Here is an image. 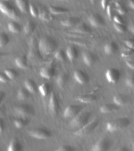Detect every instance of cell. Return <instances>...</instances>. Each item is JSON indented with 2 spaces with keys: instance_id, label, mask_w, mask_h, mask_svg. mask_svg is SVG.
<instances>
[{
  "instance_id": "obj_1",
  "label": "cell",
  "mask_w": 134,
  "mask_h": 151,
  "mask_svg": "<svg viewBox=\"0 0 134 151\" xmlns=\"http://www.w3.org/2000/svg\"><path fill=\"white\" fill-rule=\"evenodd\" d=\"M38 47L41 52L45 55H48L55 51L57 47V44L53 38L45 36L40 40Z\"/></svg>"
},
{
  "instance_id": "obj_2",
  "label": "cell",
  "mask_w": 134,
  "mask_h": 151,
  "mask_svg": "<svg viewBox=\"0 0 134 151\" xmlns=\"http://www.w3.org/2000/svg\"><path fill=\"white\" fill-rule=\"evenodd\" d=\"M91 113L90 111L87 110L81 111L77 116L71 119L70 122L69 126L72 129L78 130L86 124L89 122H90V119Z\"/></svg>"
},
{
  "instance_id": "obj_3",
  "label": "cell",
  "mask_w": 134,
  "mask_h": 151,
  "mask_svg": "<svg viewBox=\"0 0 134 151\" xmlns=\"http://www.w3.org/2000/svg\"><path fill=\"white\" fill-rule=\"evenodd\" d=\"M130 123V121L128 117H122L108 122L106 128L109 132H115L126 128Z\"/></svg>"
},
{
  "instance_id": "obj_4",
  "label": "cell",
  "mask_w": 134,
  "mask_h": 151,
  "mask_svg": "<svg viewBox=\"0 0 134 151\" xmlns=\"http://www.w3.org/2000/svg\"><path fill=\"white\" fill-rule=\"evenodd\" d=\"M99 124V120L97 119H94L91 121L89 122L86 124L81 128L76 130L74 134L77 136H84L90 134L93 132Z\"/></svg>"
},
{
  "instance_id": "obj_5",
  "label": "cell",
  "mask_w": 134,
  "mask_h": 151,
  "mask_svg": "<svg viewBox=\"0 0 134 151\" xmlns=\"http://www.w3.org/2000/svg\"><path fill=\"white\" fill-rule=\"evenodd\" d=\"M0 11L12 19H17L18 14L14 6L7 1H0Z\"/></svg>"
},
{
  "instance_id": "obj_6",
  "label": "cell",
  "mask_w": 134,
  "mask_h": 151,
  "mask_svg": "<svg viewBox=\"0 0 134 151\" xmlns=\"http://www.w3.org/2000/svg\"><path fill=\"white\" fill-rule=\"evenodd\" d=\"M112 145V141L106 137L99 139L91 147V151H108Z\"/></svg>"
},
{
  "instance_id": "obj_7",
  "label": "cell",
  "mask_w": 134,
  "mask_h": 151,
  "mask_svg": "<svg viewBox=\"0 0 134 151\" xmlns=\"http://www.w3.org/2000/svg\"><path fill=\"white\" fill-rule=\"evenodd\" d=\"M30 136L37 139H47L51 137V133L47 129L35 128L31 129L28 131Z\"/></svg>"
},
{
  "instance_id": "obj_8",
  "label": "cell",
  "mask_w": 134,
  "mask_h": 151,
  "mask_svg": "<svg viewBox=\"0 0 134 151\" xmlns=\"http://www.w3.org/2000/svg\"><path fill=\"white\" fill-rule=\"evenodd\" d=\"M15 113L19 116L28 117L34 114V109L28 104H21L15 107Z\"/></svg>"
},
{
  "instance_id": "obj_9",
  "label": "cell",
  "mask_w": 134,
  "mask_h": 151,
  "mask_svg": "<svg viewBox=\"0 0 134 151\" xmlns=\"http://www.w3.org/2000/svg\"><path fill=\"white\" fill-rule=\"evenodd\" d=\"M82 111V106L78 104H71L68 106L63 112V116L66 118H74Z\"/></svg>"
},
{
  "instance_id": "obj_10",
  "label": "cell",
  "mask_w": 134,
  "mask_h": 151,
  "mask_svg": "<svg viewBox=\"0 0 134 151\" xmlns=\"http://www.w3.org/2000/svg\"><path fill=\"white\" fill-rule=\"evenodd\" d=\"M105 77L108 82L113 84L117 83L120 77V73L115 68H109L105 73Z\"/></svg>"
},
{
  "instance_id": "obj_11",
  "label": "cell",
  "mask_w": 134,
  "mask_h": 151,
  "mask_svg": "<svg viewBox=\"0 0 134 151\" xmlns=\"http://www.w3.org/2000/svg\"><path fill=\"white\" fill-rule=\"evenodd\" d=\"M89 22L94 27H100L104 25L103 18L99 14H91L88 17Z\"/></svg>"
},
{
  "instance_id": "obj_12",
  "label": "cell",
  "mask_w": 134,
  "mask_h": 151,
  "mask_svg": "<svg viewBox=\"0 0 134 151\" xmlns=\"http://www.w3.org/2000/svg\"><path fill=\"white\" fill-rule=\"evenodd\" d=\"M48 107L50 111L54 114L57 113L58 111L60 108L59 101L56 94L54 92H52L50 94L48 102Z\"/></svg>"
},
{
  "instance_id": "obj_13",
  "label": "cell",
  "mask_w": 134,
  "mask_h": 151,
  "mask_svg": "<svg viewBox=\"0 0 134 151\" xmlns=\"http://www.w3.org/2000/svg\"><path fill=\"white\" fill-rule=\"evenodd\" d=\"M83 62L87 66L94 65L97 61V56L91 51H85L82 54Z\"/></svg>"
},
{
  "instance_id": "obj_14",
  "label": "cell",
  "mask_w": 134,
  "mask_h": 151,
  "mask_svg": "<svg viewBox=\"0 0 134 151\" xmlns=\"http://www.w3.org/2000/svg\"><path fill=\"white\" fill-rule=\"evenodd\" d=\"M74 78L76 81L80 84H85L89 80V76L83 70L78 69L74 71Z\"/></svg>"
},
{
  "instance_id": "obj_15",
  "label": "cell",
  "mask_w": 134,
  "mask_h": 151,
  "mask_svg": "<svg viewBox=\"0 0 134 151\" xmlns=\"http://www.w3.org/2000/svg\"><path fill=\"white\" fill-rule=\"evenodd\" d=\"M55 67L52 64H49L43 67L40 71V76L47 79H50L52 78L55 74Z\"/></svg>"
},
{
  "instance_id": "obj_16",
  "label": "cell",
  "mask_w": 134,
  "mask_h": 151,
  "mask_svg": "<svg viewBox=\"0 0 134 151\" xmlns=\"http://www.w3.org/2000/svg\"><path fill=\"white\" fill-rule=\"evenodd\" d=\"M130 98L125 94L119 93L114 96L113 98V103L117 106H122L127 104L129 101Z\"/></svg>"
},
{
  "instance_id": "obj_17",
  "label": "cell",
  "mask_w": 134,
  "mask_h": 151,
  "mask_svg": "<svg viewBox=\"0 0 134 151\" xmlns=\"http://www.w3.org/2000/svg\"><path fill=\"white\" fill-rule=\"evenodd\" d=\"M23 147L20 141L17 139H12L8 146L7 151H22Z\"/></svg>"
},
{
  "instance_id": "obj_18",
  "label": "cell",
  "mask_w": 134,
  "mask_h": 151,
  "mask_svg": "<svg viewBox=\"0 0 134 151\" xmlns=\"http://www.w3.org/2000/svg\"><path fill=\"white\" fill-rule=\"evenodd\" d=\"M117 44L114 41H110L106 43L104 46V51L107 55H113L118 51Z\"/></svg>"
},
{
  "instance_id": "obj_19",
  "label": "cell",
  "mask_w": 134,
  "mask_h": 151,
  "mask_svg": "<svg viewBox=\"0 0 134 151\" xmlns=\"http://www.w3.org/2000/svg\"><path fill=\"white\" fill-rule=\"evenodd\" d=\"M119 109V106L114 103H106L100 107V111L103 114L112 113Z\"/></svg>"
},
{
  "instance_id": "obj_20",
  "label": "cell",
  "mask_w": 134,
  "mask_h": 151,
  "mask_svg": "<svg viewBox=\"0 0 134 151\" xmlns=\"http://www.w3.org/2000/svg\"><path fill=\"white\" fill-rule=\"evenodd\" d=\"M66 54L68 59L70 61H73L77 58L78 51L74 45H69L66 50Z\"/></svg>"
},
{
  "instance_id": "obj_21",
  "label": "cell",
  "mask_w": 134,
  "mask_h": 151,
  "mask_svg": "<svg viewBox=\"0 0 134 151\" xmlns=\"http://www.w3.org/2000/svg\"><path fill=\"white\" fill-rule=\"evenodd\" d=\"M80 22L79 18L77 17H68L61 21L60 23L64 27H73L78 25Z\"/></svg>"
},
{
  "instance_id": "obj_22",
  "label": "cell",
  "mask_w": 134,
  "mask_h": 151,
  "mask_svg": "<svg viewBox=\"0 0 134 151\" xmlns=\"http://www.w3.org/2000/svg\"><path fill=\"white\" fill-rule=\"evenodd\" d=\"M25 87L30 93H35L37 91V86L35 82L31 78H27L24 81Z\"/></svg>"
},
{
  "instance_id": "obj_23",
  "label": "cell",
  "mask_w": 134,
  "mask_h": 151,
  "mask_svg": "<svg viewBox=\"0 0 134 151\" xmlns=\"http://www.w3.org/2000/svg\"><path fill=\"white\" fill-rule=\"evenodd\" d=\"M15 63L20 68H25L28 65V59L26 55H22L17 57L15 60Z\"/></svg>"
},
{
  "instance_id": "obj_24",
  "label": "cell",
  "mask_w": 134,
  "mask_h": 151,
  "mask_svg": "<svg viewBox=\"0 0 134 151\" xmlns=\"http://www.w3.org/2000/svg\"><path fill=\"white\" fill-rule=\"evenodd\" d=\"M97 99V97L95 95L93 94H85L81 95L77 98V100L81 103H90L95 101Z\"/></svg>"
},
{
  "instance_id": "obj_25",
  "label": "cell",
  "mask_w": 134,
  "mask_h": 151,
  "mask_svg": "<svg viewBox=\"0 0 134 151\" xmlns=\"http://www.w3.org/2000/svg\"><path fill=\"white\" fill-rule=\"evenodd\" d=\"M114 7L115 8L117 12L120 15H123L127 12L126 8L124 6L123 2L120 1H113Z\"/></svg>"
},
{
  "instance_id": "obj_26",
  "label": "cell",
  "mask_w": 134,
  "mask_h": 151,
  "mask_svg": "<svg viewBox=\"0 0 134 151\" xmlns=\"http://www.w3.org/2000/svg\"><path fill=\"white\" fill-rule=\"evenodd\" d=\"M15 4L19 9L24 12L27 13L29 11V6L30 3L25 0H17L15 1Z\"/></svg>"
},
{
  "instance_id": "obj_27",
  "label": "cell",
  "mask_w": 134,
  "mask_h": 151,
  "mask_svg": "<svg viewBox=\"0 0 134 151\" xmlns=\"http://www.w3.org/2000/svg\"><path fill=\"white\" fill-rule=\"evenodd\" d=\"M74 31L80 34H88L91 32V29L86 24L79 23L76 26Z\"/></svg>"
},
{
  "instance_id": "obj_28",
  "label": "cell",
  "mask_w": 134,
  "mask_h": 151,
  "mask_svg": "<svg viewBox=\"0 0 134 151\" xmlns=\"http://www.w3.org/2000/svg\"><path fill=\"white\" fill-rule=\"evenodd\" d=\"M68 80V76L66 73H60L57 78L56 81L57 85L60 87H63L67 84Z\"/></svg>"
},
{
  "instance_id": "obj_29",
  "label": "cell",
  "mask_w": 134,
  "mask_h": 151,
  "mask_svg": "<svg viewBox=\"0 0 134 151\" xmlns=\"http://www.w3.org/2000/svg\"><path fill=\"white\" fill-rule=\"evenodd\" d=\"M30 92L24 87H21L17 92V97L20 100H25L30 96Z\"/></svg>"
},
{
  "instance_id": "obj_30",
  "label": "cell",
  "mask_w": 134,
  "mask_h": 151,
  "mask_svg": "<svg viewBox=\"0 0 134 151\" xmlns=\"http://www.w3.org/2000/svg\"><path fill=\"white\" fill-rule=\"evenodd\" d=\"M48 11L53 15H60L63 14L68 12V10L67 8H64L63 7L56 6H50L48 8Z\"/></svg>"
},
{
  "instance_id": "obj_31",
  "label": "cell",
  "mask_w": 134,
  "mask_h": 151,
  "mask_svg": "<svg viewBox=\"0 0 134 151\" xmlns=\"http://www.w3.org/2000/svg\"><path fill=\"white\" fill-rule=\"evenodd\" d=\"M28 123V120L27 117H18L14 120V124L18 129H21L25 126Z\"/></svg>"
},
{
  "instance_id": "obj_32",
  "label": "cell",
  "mask_w": 134,
  "mask_h": 151,
  "mask_svg": "<svg viewBox=\"0 0 134 151\" xmlns=\"http://www.w3.org/2000/svg\"><path fill=\"white\" fill-rule=\"evenodd\" d=\"M35 28V23L32 21L29 20L25 24V25L23 28V30H24V33L25 34L28 35V34H30L31 33H32L34 31Z\"/></svg>"
},
{
  "instance_id": "obj_33",
  "label": "cell",
  "mask_w": 134,
  "mask_h": 151,
  "mask_svg": "<svg viewBox=\"0 0 134 151\" xmlns=\"http://www.w3.org/2000/svg\"><path fill=\"white\" fill-rule=\"evenodd\" d=\"M8 28L9 31H11L12 33H19L21 30V26L18 23H17L15 21H11L9 22L8 24Z\"/></svg>"
},
{
  "instance_id": "obj_34",
  "label": "cell",
  "mask_w": 134,
  "mask_h": 151,
  "mask_svg": "<svg viewBox=\"0 0 134 151\" xmlns=\"http://www.w3.org/2000/svg\"><path fill=\"white\" fill-rule=\"evenodd\" d=\"M38 90L43 96H47L50 91V86L47 83H44L38 87Z\"/></svg>"
},
{
  "instance_id": "obj_35",
  "label": "cell",
  "mask_w": 134,
  "mask_h": 151,
  "mask_svg": "<svg viewBox=\"0 0 134 151\" xmlns=\"http://www.w3.org/2000/svg\"><path fill=\"white\" fill-rule=\"evenodd\" d=\"M54 57L57 60L60 61H64L66 60V57H67L66 52L62 49H59L55 51L54 54Z\"/></svg>"
},
{
  "instance_id": "obj_36",
  "label": "cell",
  "mask_w": 134,
  "mask_h": 151,
  "mask_svg": "<svg viewBox=\"0 0 134 151\" xmlns=\"http://www.w3.org/2000/svg\"><path fill=\"white\" fill-rule=\"evenodd\" d=\"M51 13L49 11H47L45 9H42L41 10H39V15L38 17L43 20L48 21L51 19Z\"/></svg>"
},
{
  "instance_id": "obj_37",
  "label": "cell",
  "mask_w": 134,
  "mask_h": 151,
  "mask_svg": "<svg viewBox=\"0 0 134 151\" xmlns=\"http://www.w3.org/2000/svg\"><path fill=\"white\" fill-rule=\"evenodd\" d=\"M9 41V37L5 32H0V48L5 47Z\"/></svg>"
},
{
  "instance_id": "obj_38",
  "label": "cell",
  "mask_w": 134,
  "mask_h": 151,
  "mask_svg": "<svg viewBox=\"0 0 134 151\" xmlns=\"http://www.w3.org/2000/svg\"><path fill=\"white\" fill-rule=\"evenodd\" d=\"M4 73L8 77L9 80L15 79L18 76V73L17 71L12 68H6L4 70Z\"/></svg>"
},
{
  "instance_id": "obj_39",
  "label": "cell",
  "mask_w": 134,
  "mask_h": 151,
  "mask_svg": "<svg viewBox=\"0 0 134 151\" xmlns=\"http://www.w3.org/2000/svg\"><path fill=\"white\" fill-rule=\"evenodd\" d=\"M29 11L31 15L34 17H37L39 15V9L38 8L33 4H30Z\"/></svg>"
},
{
  "instance_id": "obj_40",
  "label": "cell",
  "mask_w": 134,
  "mask_h": 151,
  "mask_svg": "<svg viewBox=\"0 0 134 151\" xmlns=\"http://www.w3.org/2000/svg\"><path fill=\"white\" fill-rule=\"evenodd\" d=\"M113 26L115 30H116L118 32L120 33H124L126 31L127 28L125 25L124 24H119L116 23H113Z\"/></svg>"
},
{
  "instance_id": "obj_41",
  "label": "cell",
  "mask_w": 134,
  "mask_h": 151,
  "mask_svg": "<svg viewBox=\"0 0 134 151\" xmlns=\"http://www.w3.org/2000/svg\"><path fill=\"white\" fill-rule=\"evenodd\" d=\"M125 83L127 86L130 88H134V75L130 74L126 77Z\"/></svg>"
},
{
  "instance_id": "obj_42",
  "label": "cell",
  "mask_w": 134,
  "mask_h": 151,
  "mask_svg": "<svg viewBox=\"0 0 134 151\" xmlns=\"http://www.w3.org/2000/svg\"><path fill=\"white\" fill-rule=\"evenodd\" d=\"M113 9H114V5L113 4V2H110L109 4L106 11V13L107 14L108 17L111 19L113 17Z\"/></svg>"
},
{
  "instance_id": "obj_43",
  "label": "cell",
  "mask_w": 134,
  "mask_h": 151,
  "mask_svg": "<svg viewBox=\"0 0 134 151\" xmlns=\"http://www.w3.org/2000/svg\"><path fill=\"white\" fill-rule=\"evenodd\" d=\"M55 151H75V149L70 145H64L60 146Z\"/></svg>"
},
{
  "instance_id": "obj_44",
  "label": "cell",
  "mask_w": 134,
  "mask_h": 151,
  "mask_svg": "<svg viewBox=\"0 0 134 151\" xmlns=\"http://www.w3.org/2000/svg\"><path fill=\"white\" fill-rule=\"evenodd\" d=\"M126 47L130 50H134V39H128L125 41Z\"/></svg>"
},
{
  "instance_id": "obj_45",
  "label": "cell",
  "mask_w": 134,
  "mask_h": 151,
  "mask_svg": "<svg viewBox=\"0 0 134 151\" xmlns=\"http://www.w3.org/2000/svg\"><path fill=\"white\" fill-rule=\"evenodd\" d=\"M113 21H115V23L119 24H123L124 23L123 18L122 17L121 15L119 14L115 15L113 17Z\"/></svg>"
},
{
  "instance_id": "obj_46",
  "label": "cell",
  "mask_w": 134,
  "mask_h": 151,
  "mask_svg": "<svg viewBox=\"0 0 134 151\" xmlns=\"http://www.w3.org/2000/svg\"><path fill=\"white\" fill-rule=\"evenodd\" d=\"M10 80L4 73L0 72V81L2 83H6Z\"/></svg>"
},
{
  "instance_id": "obj_47",
  "label": "cell",
  "mask_w": 134,
  "mask_h": 151,
  "mask_svg": "<svg viewBox=\"0 0 134 151\" xmlns=\"http://www.w3.org/2000/svg\"><path fill=\"white\" fill-rule=\"evenodd\" d=\"M110 1H106V0H103V1H102L101 2H100V5H101V7L102 8V9L103 10H106L109 4L110 3Z\"/></svg>"
},
{
  "instance_id": "obj_48",
  "label": "cell",
  "mask_w": 134,
  "mask_h": 151,
  "mask_svg": "<svg viewBox=\"0 0 134 151\" xmlns=\"http://www.w3.org/2000/svg\"><path fill=\"white\" fill-rule=\"evenodd\" d=\"M134 52V50H130V49H129L125 51H124L122 54V55L123 57H128L130 55H132V54H133Z\"/></svg>"
},
{
  "instance_id": "obj_49",
  "label": "cell",
  "mask_w": 134,
  "mask_h": 151,
  "mask_svg": "<svg viewBox=\"0 0 134 151\" xmlns=\"http://www.w3.org/2000/svg\"><path fill=\"white\" fill-rule=\"evenodd\" d=\"M126 64L131 69L134 70V60H126L125 61Z\"/></svg>"
},
{
  "instance_id": "obj_50",
  "label": "cell",
  "mask_w": 134,
  "mask_h": 151,
  "mask_svg": "<svg viewBox=\"0 0 134 151\" xmlns=\"http://www.w3.org/2000/svg\"><path fill=\"white\" fill-rule=\"evenodd\" d=\"M128 29L133 34H134V21H132L129 23Z\"/></svg>"
},
{
  "instance_id": "obj_51",
  "label": "cell",
  "mask_w": 134,
  "mask_h": 151,
  "mask_svg": "<svg viewBox=\"0 0 134 151\" xmlns=\"http://www.w3.org/2000/svg\"><path fill=\"white\" fill-rule=\"evenodd\" d=\"M5 127V123L2 119L0 118V132H3Z\"/></svg>"
},
{
  "instance_id": "obj_52",
  "label": "cell",
  "mask_w": 134,
  "mask_h": 151,
  "mask_svg": "<svg viewBox=\"0 0 134 151\" xmlns=\"http://www.w3.org/2000/svg\"><path fill=\"white\" fill-rule=\"evenodd\" d=\"M115 151H129V149L126 146H122L117 149H116Z\"/></svg>"
},
{
  "instance_id": "obj_53",
  "label": "cell",
  "mask_w": 134,
  "mask_h": 151,
  "mask_svg": "<svg viewBox=\"0 0 134 151\" xmlns=\"http://www.w3.org/2000/svg\"><path fill=\"white\" fill-rule=\"evenodd\" d=\"M5 93L2 91H0V103H1V101L3 100L4 98L5 97Z\"/></svg>"
},
{
  "instance_id": "obj_54",
  "label": "cell",
  "mask_w": 134,
  "mask_h": 151,
  "mask_svg": "<svg viewBox=\"0 0 134 151\" xmlns=\"http://www.w3.org/2000/svg\"><path fill=\"white\" fill-rule=\"evenodd\" d=\"M128 4L129 7L132 9H134V1H129L128 2Z\"/></svg>"
},
{
  "instance_id": "obj_55",
  "label": "cell",
  "mask_w": 134,
  "mask_h": 151,
  "mask_svg": "<svg viewBox=\"0 0 134 151\" xmlns=\"http://www.w3.org/2000/svg\"><path fill=\"white\" fill-rule=\"evenodd\" d=\"M3 55H4V54H2V53H1V52H0V58H1V57H2V56H3Z\"/></svg>"
},
{
  "instance_id": "obj_56",
  "label": "cell",
  "mask_w": 134,
  "mask_h": 151,
  "mask_svg": "<svg viewBox=\"0 0 134 151\" xmlns=\"http://www.w3.org/2000/svg\"><path fill=\"white\" fill-rule=\"evenodd\" d=\"M132 147H133V149L134 150V142L133 143V145H132Z\"/></svg>"
},
{
  "instance_id": "obj_57",
  "label": "cell",
  "mask_w": 134,
  "mask_h": 151,
  "mask_svg": "<svg viewBox=\"0 0 134 151\" xmlns=\"http://www.w3.org/2000/svg\"><path fill=\"white\" fill-rule=\"evenodd\" d=\"M0 151H1V150H0Z\"/></svg>"
}]
</instances>
